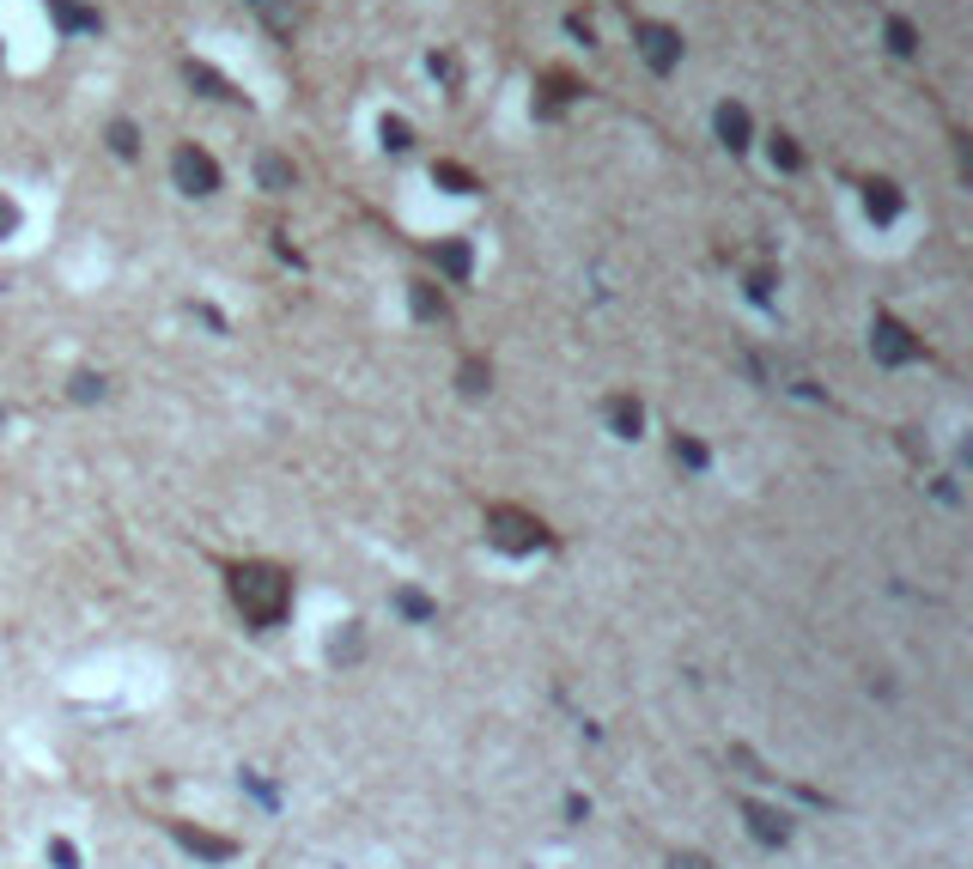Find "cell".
<instances>
[{"label":"cell","mask_w":973,"mask_h":869,"mask_svg":"<svg viewBox=\"0 0 973 869\" xmlns=\"http://www.w3.org/2000/svg\"><path fill=\"white\" fill-rule=\"evenodd\" d=\"M378 134H384V146H390V152L414 146V134H408V122H402V116H384V128H378Z\"/></svg>","instance_id":"ac0fdd59"},{"label":"cell","mask_w":973,"mask_h":869,"mask_svg":"<svg viewBox=\"0 0 973 869\" xmlns=\"http://www.w3.org/2000/svg\"><path fill=\"white\" fill-rule=\"evenodd\" d=\"M742 815H748V833H755L761 845H785V839H791V827H785V815H779V809H767V803H748Z\"/></svg>","instance_id":"8992f818"},{"label":"cell","mask_w":973,"mask_h":869,"mask_svg":"<svg viewBox=\"0 0 973 869\" xmlns=\"http://www.w3.org/2000/svg\"><path fill=\"white\" fill-rule=\"evenodd\" d=\"M262 189H274V195L292 189V165H286V158H274V152L262 158Z\"/></svg>","instance_id":"5bb4252c"},{"label":"cell","mask_w":973,"mask_h":869,"mask_svg":"<svg viewBox=\"0 0 973 869\" xmlns=\"http://www.w3.org/2000/svg\"><path fill=\"white\" fill-rule=\"evenodd\" d=\"M177 839H183L189 851H201V857H232V851H238L232 839H219V833H201V827H177Z\"/></svg>","instance_id":"30bf717a"},{"label":"cell","mask_w":973,"mask_h":869,"mask_svg":"<svg viewBox=\"0 0 973 869\" xmlns=\"http://www.w3.org/2000/svg\"><path fill=\"white\" fill-rule=\"evenodd\" d=\"M189 86H201L207 98H232V86H226V79H219L213 67H201V61H189Z\"/></svg>","instance_id":"9a60e30c"},{"label":"cell","mask_w":973,"mask_h":869,"mask_svg":"<svg viewBox=\"0 0 973 869\" xmlns=\"http://www.w3.org/2000/svg\"><path fill=\"white\" fill-rule=\"evenodd\" d=\"M676 462H688V468H706V450H700L694 438H676Z\"/></svg>","instance_id":"603a6c76"},{"label":"cell","mask_w":973,"mask_h":869,"mask_svg":"<svg viewBox=\"0 0 973 869\" xmlns=\"http://www.w3.org/2000/svg\"><path fill=\"white\" fill-rule=\"evenodd\" d=\"M718 134H724V146H748V110L742 104H724L718 110Z\"/></svg>","instance_id":"8fae6325"},{"label":"cell","mask_w":973,"mask_h":869,"mask_svg":"<svg viewBox=\"0 0 973 869\" xmlns=\"http://www.w3.org/2000/svg\"><path fill=\"white\" fill-rule=\"evenodd\" d=\"M888 49H894V55H913V49H919V31H913L907 19H888Z\"/></svg>","instance_id":"2e32d148"},{"label":"cell","mask_w":973,"mask_h":869,"mask_svg":"<svg viewBox=\"0 0 973 869\" xmlns=\"http://www.w3.org/2000/svg\"><path fill=\"white\" fill-rule=\"evenodd\" d=\"M432 177H438L444 189H451V195H469V189H475V177H469L463 165H432Z\"/></svg>","instance_id":"e0dca14e"},{"label":"cell","mask_w":973,"mask_h":869,"mask_svg":"<svg viewBox=\"0 0 973 869\" xmlns=\"http://www.w3.org/2000/svg\"><path fill=\"white\" fill-rule=\"evenodd\" d=\"M13 225H19V207H13V201H0V237H7Z\"/></svg>","instance_id":"484cf974"},{"label":"cell","mask_w":973,"mask_h":869,"mask_svg":"<svg viewBox=\"0 0 973 869\" xmlns=\"http://www.w3.org/2000/svg\"><path fill=\"white\" fill-rule=\"evenodd\" d=\"M432 262H438L444 274H451V280H469V250H463V244H438V250H432Z\"/></svg>","instance_id":"4fadbf2b"},{"label":"cell","mask_w":973,"mask_h":869,"mask_svg":"<svg viewBox=\"0 0 973 869\" xmlns=\"http://www.w3.org/2000/svg\"><path fill=\"white\" fill-rule=\"evenodd\" d=\"M773 165H785V171H797V165H803V152L791 146V134H773Z\"/></svg>","instance_id":"d6986e66"},{"label":"cell","mask_w":973,"mask_h":869,"mask_svg":"<svg viewBox=\"0 0 973 869\" xmlns=\"http://www.w3.org/2000/svg\"><path fill=\"white\" fill-rule=\"evenodd\" d=\"M232 602H238V614H244L256 632H268V626H280L286 608H292V578H286L280 566H262V560L232 566Z\"/></svg>","instance_id":"6da1fadb"},{"label":"cell","mask_w":973,"mask_h":869,"mask_svg":"<svg viewBox=\"0 0 973 869\" xmlns=\"http://www.w3.org/2000/svg\"><path fill=\"white\" fill-rule=\"evenodd\" d=\"M669 869H712V857H700V851H682V857H669Z\"/></svg>","instance_id":"d4e9b609"},{"label":"cell","mask_w":973,"mask_h":869,"mask_svg":"<svg viewBox=\"0 0 973 869\" xmlns=\"http://www.w3.org/2000/svg\"><path fill=\"white\" fill-rule=\"evenodd\" d=\"M414 316H420V323H444V292H432L426 280H414Z\"/></svg>","instance_id":"7c38bea8"},{"label":"cell","mask_w":973,"mask_h":869,"mask_svg":"<svg viewBox=\"0 0 973 869\" xmlns=\"http://www.w3.org/2000/svg\"><path fill=\"white\" fill-rule=\"evenodd\" d=\"M49 857H55L61 869H80V857H73V845H67V839H55V845H49Z\"/></svg>","instance_id":"cb8c5ba5"},{"label":"cell","mask_w":973,"mask_h":869,"mask_svg":"<svg viewBox=\"0 0 973 869\" xmlns=\"http://www.w3.org/2000/svg\"><path fill=\"white\" fill-rule=\"evenodd\" d=\"M633 43H639L651 73H669L682 61V31H669V25H633Z\"/></svg>","instance_id":"277c9868"},{"label":"cell","mask_w":973,"mask_h":869,"mask_svg":"<svg viewBox=\"0 0 973 869\" xmlns=\"http://www.w3.org/2000/svg\"><path fill=\"white\" fill-rule=\"evenodd\" d=\"M171 171H177V189H183V195H213V189H219V165H213L201 146H177Z\"/></svg>","instance_id":"3957f363"},{"label":"cell","mask_w":973,"mask_h":869,"mask_svg":"<svg viewBox=\"0 0 973 869\" xmlns=\"http://www.w3.org/2000/svg\"><path fill=\"white\" fill-rule=\"evenodd\" d=\"M463 389H469V395H481V389H487V365H481V359H469V365H463Z\"/></svg>","instance_id":"7402d4cb"},{"label":"cell","mask_w":973,"mask_h":869,"mask_svg":"<svg viewBox=\"0 0 973 869\" xmlns=\"http://www.w3.org/2000/svg\"><path fill=\"white\" fill-rule=\"evenodd\" d=\"M870 353L882 359V365H907V359H919V341L894 323V316H876V329H870Z\"/></svg>","instance_id":"5b68a950"},{"label":"cell","mask_w":973,"mask_h":869,"mask_svg":"<svg viewBox=\"0 0 973 869\" xmlns=\"http://www.w3.org/2000/svg\"><path fill=\"white\" fill-rule=\"evenodd\" d=\"M864 207H870V219H894L901 213V195H894V183H864Z\"/></svg>","instance_id":"9c48e42d"},{"label":"cell","mask_w":973,"mask_h":869,"mask_svg":"<svg viewBox=\"0 0 973 869\" xmlns=\"http://www.w3.org/2000/svg\"><path fill=\"white\" fill-rule=\"evenodd\" d=\"M110 146H116L122 158H134V146H140V140H134V122H116V128H110Z\"/></svg>","instance_id":"44dd1931"},{"label":"cell","mask_w":973,"mask_h":869,"mask_svg":"<svg viewBox=\"0 0 973 869\" xmlns=\"http://www.w3.org/2000/svg\"><path fill=\"white\" fill-rule=\"evenodd\" d=\"M487 535H493V547H505V553H536V547L548 541L542 517L517 511V505H493V511H487Z\"/></svg>","instance_id":"7a4b0ae2"},{"label":"cell","mask_w":973,"mask_h":869,"mask_svg":"<svg viewBox=\"0 0 973 869\" xmlns=\"http://www.w3.org/2000/svg\"><path fill=\"white\" fill-rule=\"evenodd\" d=\"M49 13H55L61 31H98V13L80 7V0H49Z\"/></svg>","instance_id":"52a82bcc"},{"label":"cell","mask_w":973,"mask_h":869,"mask_svg":"<svg viewBox=\"0 0 973 869\" xmlns=\"http://www.w3.org/2000/svg\"><path fill=\"white\" fill-rule=\"evenodd\" d=\"M396 602H402V614H408V620H432V614H438V608H432L426 596H414V590H402Z\"/></svg>","instance_id":"ffe728a7"},{"label":"cell","mask_w":973,"mask_h":869,"mask_svg":"<svg viewBox=\"0 0 973 869\" xmlns=\"http://www.w3.org/2000/svg\"><path fill=\"white\" fill-rule=\"evenodd\" d=\"M609 426H615V438H639L645 408H639V402H627V395H615V402H609Z\"/></svg>","instance_id":"ba28073f"}]
</instances>
